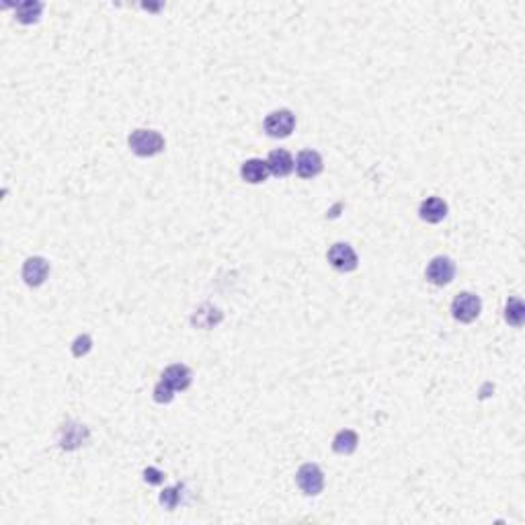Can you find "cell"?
<instances>
[{
  "mask_svg": "<svg viewBox=\"0 0 525 525\" xmlns=\"http://www.w3.org/2000/svg\"><path fill=\"white\" fill-rule=\"evenodd\" d=\"M129 148L134 154L142 156V158H150V156H156L164 150V138L154 131V129H134L131 136H129Z\"/></svg>",
  "mask_w": 525,
  "mask_h": 525,
  "instance_id": "6da1fadb",
  "label": "cell"
},
{
  "mask_svg": "<svg viewBox=\"0 0 525 525\" xmlns=\"http://www.w3.org/2000/svg\"><path fill=\"white\" fill-rule=\"evenodd\" d=\"M480 310H482V302L476 293L462 291L453 298L452 316L458 323H464V325L474 323L480 316Z\"/></svg>",
  "mask_w": 525,
  "mask_h": 525,
  "instance_id": "7a4b0ae2",
  "label": "cell"
},
{
  "mask_svg": "<svg viewBox=\"0 0 525 525\" xmlns=\"http://www.w3.org/2000/svg\"><path fill=\"white\" fill-rule=\"evenodd\" d=\"M296 485L306 497H316L325 489V474L316 464H304L296 472Z\"/></svg>",
  "mask_w": 525,
  "mask_h": 525,
  "instance_id": "3957f363",
  "label": "cell"
},
{
  "mask_svg": "<svg viewBox=\"0 0 525 525\" xmlns=\"http://www.w3.org/2000/svg\"><path fill=\"white\" fill-rule=\"evenodd\" d=\"M263 127L271 138H288L296 127V115L290 109H277L265 117Z\"/></svg>",
  "mask_w": 525,
  "mask_h": 525,
  "instance_id": "277c9868",
  "label": "cell"
},
{
  "mask_svg": "<svg viewBox=\"0 0 525 525\" xmlns=\"http://www.w3.org/2000/svg\"><path fill=\"white\" fill-rule=\"evenodd\" d=\"M425 277L429 283H433L437 288H443L448 283H452L453 277H455V263H453L450 256H435L431 259V263L427 265V271Z\"/></svg>",
  "mask_w": 525,
  "mask_h": 525,
  "instance_id": "5b68a950",
  "label": "cell"
},
{
  "mask_svg": "<svg viewBox=\"0 0 525 525\" xmlns=\"http://www.w3.org/2000/svg\"><path fill=\"white\" fill-rule=\"evenodd\" d=\"M328 263L337 269V271L341 273H351L357 269V263H359V259H357V253L353 251V247L351 244H347V242H335L330 249H328Z\"/></svg>",
  "mask_w": 525,
  "mask_h": 525,
  "instance_id": "8992f818",
  "label": "cell"
},
{
  "mask_svg": "<svg viewBox=\"0 0 525 525\" xmlns=\"http://www.w3.org/2000/svg\"><path fill=\"white\" fill-rule=\"evenodd\" d=\"M21 275H23V281L29 288H37V286H41L48 279V275H50V263L43 256H29L23 263Z\"/></svg>",
  "mask_w": 525,
  "mask_h": 525,
  "instance_id": "52a82bcc",
  "label": "cell"
},
{
  "mask_svg": "<svg viewBox=\"0 0 525 525\" xmlns=\"http://www.w3.org/2000/svg\"><path fill=\"white\" fill-rule=\"evenodd\" d=\"M89 441V429L80 423H66L60 429V448L62 450H78Z\"/></svg>",
  "mask_w": 525,
  "mask_h": 525,
  "instance_id": "ba28073f",
  "label": "cell"
},
{
  "mask_svg": "<svg viewBox=\"0 0 525 525\" xmlns=\"http://www.w3.org/2000/svg\"><path fill=\"white\" fill-rule=\"evenodd\" d=\"M323 156L316 150H302L296 158V173L302 179H314L323 173Z\"/></svg>",
  "mask_w": 525,
  "mask_h": 525,
  "instance_id": "9c48e42d",
  "label": "cell"
},
{
  "mask_svg": "<svg viewBox=\"0 0 525 525\" xmlns=\"http://www.w3.org/2000/svg\"><path fill=\"white\" fill-rule=\"evenodd\" d=\"M191 380H193V374L187 365L183 363H175V365H168L163 372V381L168 384L175 392L177 390H187L191 386Z\"/></svg>",
  "mask_w": 525,
  "mask_h": 525,
  "instance_id": "30bf717a",
  "label": "cell"
},
{
  "mask_svg": "<svg viewBox=\"0 0 525 525\" xmlns=\"http://www.w3.org/2000/svg\"><path fill=\"white\" fill-rule=\"evenodd\" d=\"M267 166H269V173H271L273 177L283 179V177H288V175L293 173V168H296V161L291 158V154L288 152V150L279 148V150H273L271 154H269V158H267Z\"/></svg>",
  "mask_w": 525,
  "mask_h": 525,
  "instance_id": "8fae6325",
  "label": "cell"
},
{
  "mask_svg": "<svg viewBox=\"0 0 525 525\" xmlns=\"http://www.w3.org/2000/svg\"><path fill=\"white\" fill-rule=\"evenodd\" d=\"M269 175H271V173H269L267 161H261V158H249L247 163H242V166H240V177H242V181L251 183V185L265 183Z\"/></svg>",
  "mask_w": 525,
  "mask_h": 525,
  "instance_id": "7c38bea8",
  "label": "cell"
},
{
  "mask_svg": "<svg viewBox=\"0 0 525 525\" xmlns=\"http://www.w3.org/2000/svg\"><path fill=\"white\" fill-rule=\"evenodd\" d=\"M418 216L427 224H439L448 216V203L441 197H427L418 207Z\"/></svg>",
  "mask_w": 525,
  "mask_h": 525,
  "instance_id": "4fadbf2b",
  "label": "cell"
},
{
  "mask_svg": "<svg viewBox=\"0 0 525 525\" xmlns=\"http://www.w3.org/2000/svg\"><path fill=\"white\" fill-rule=\"evenodd\" d=\"M222 318H224V314H222L216 306L203 304V306L195 310V314L191 316V325L197 326V328H203V330H210V328H214L216 325H220Z\"/></svg>",
  "mask_w": 525,
  "mask_h": 525,
  "instance_id": "5bb4252c",
  "label": "cell"
},
{
  "mask_svg": "<svg viewBox=\"0 0 525 525\" xmlns=\"http://www.w3.org/2000/svg\"><path fill=\"white\" fill-rule=\"evenodd\" d=\"M357 445H359V435L355 433V431H351V429L339 431V433L335 435V439H332V450L337 453H341V455H351V453L357 450Z\"/></svg>",
  "mask_w": 525,
  "mask_h": 525,
  "instance_id": "9a60e30c",
  "label": "cell"
},
{
  "mask_svg": "<svg viewBox=\"0 0 525 525\" xmlns=\"http://www.w3.org/2000/svg\"><path fill=\"white\" fill-rule=\"evenodd\" d=\"M41 11H43V4L36 2V0H25V2H18L15 13H17V21L23 25H31L37 23V18L41 17Z\"/></svg>",
  "mask_w": 525,
  "mask_h": 525,
  "instance_id": "2e32d148",
  "label": "cell"
},
{
  "mask_svg": "<svg viewBox=\"0 0 525 525\" xmlns=\"http://www.w3.org/2000/svg\"><path fill=\"white\" fill-rule=\"evenodd\" d=\"M505 320L507 325L515 326V328H521L525 320V306L519 298H509L507 304H505Z\"/></svg>",
  "mask_w": 525,
  "mask_h": 525,
  "instance_id": "e0dca14e",
  "label": "cell"
},
{
  "mask_svg": "<svg viewBox=\"0 0 525 525\" xmlns=\"http://www.w3.org/2000/svg\"><path fill=\"white\" fill-rule=\"evenodd\" d=\"M181 490L183 485H177V487H168L161 492V505L168 511L177 509V505L181 503Z\"/></svg>",
  "mask_w": 525,
  "mask_h": 525,
  "instance_id": "ac0fdd59",
  "label": "cell"
},
{
  "mask_svg": "<svg viewBox=\"0 0 525 525\" xmlns=\"http://www.w3.org/2000/svg\"><path fill=\"white\" fill-rule=\"evenodd\" d=\"M91 349H92V339L89 337V335H78V337L74 339V343H72L74 357H85Z\"/></svg>",
  "mask_w": 525,
  "mask_h": 525,
  "instance_id": "d6986e66",
  "label": "cell"
},
{
  "mask_svg": "<svg viewBox=\"0 0 525 525\" xmlns=\"http://www.w3.org/2000/svg\"><path fill=\"white\" fill-rule=\"evenodd\" d=\"M173 399H175V390H173L168 384H164V381L161 380L156 386H154V400H156L158 404H168Z\"/></svg>",
  "mask_w": 525,
  "mask_h": 525,
  "instance_id": "ffe728a7",
  "label": "cell"
},
{
  "mask_svg": "<svg viewBox=\"0 0 525 525\" xmlns=\"http://www.w3.org/2000/svg\"><path fill=\"white\" fill-rule=\"evenodd\" d=\"M144 480L148 485H154V487H158V485H163L164 482V474L158 468H154V466H150V468H146L144 470Z\"/></svg>",
  "mask_w": 525,
  "mask_h": 525,
  "instance_id": "44dd1931",
  "label": "cell"
}]
</instances>
